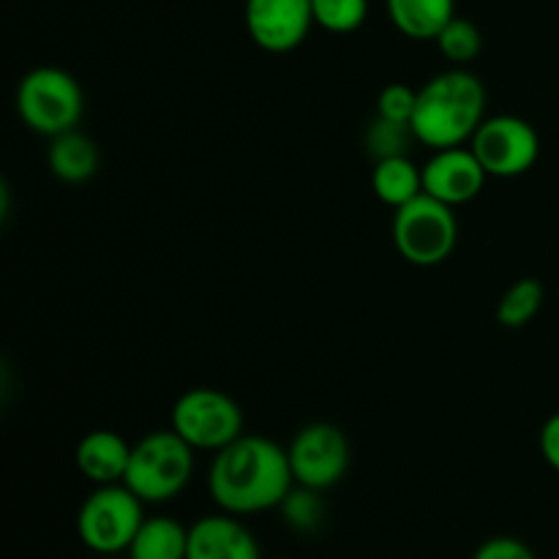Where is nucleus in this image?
I'll return each mask as SVG.
<instances>
[{
  "mask_svg": "<svg viewBox=\"0 0 559 559\" xmlns=\"http://www.w3.org/2000/svg\"><path fill=\"white\" fill-rule=\"evenodd\" d=\"M287 448L262 435H243L218 453L207 469V495L213 506L233 516L278 511L293 491Z\"/></svg>",
  "mask_w": 559,
  "mask_h": 559,
  "instance_id": "nucleus-1",
  "label": "nucleus"
},
{
  "mask_svg": "<svg viewBox=\"0 0 559 559\" xmlns=\"http://www.w3.org/2000/svg\"><path fill=\"white\" fill-rule=\"evenodd\" d=\"M486 115V85L469 69L451 66L418 87L413 134L431 151L469 145Z\"/></svg>",
  "mask_w": 559,
  "mask_h": 559,
  "instance_id": "nucleus-2",
  "label": "nucleus"
},
{
  "mask_svg": "<svg viewBox=\"0 0 559 559\" xmlns=\"http://www.w3.org/2000/svg\"><path fill=\"white\" fill-rule=\"evenodd\" d=\"M194 448L169 426V429L147 431L131 448L129 473L123 484L140 497L142 502L162 506L186 491L194 478Z\"/></svg>",
  "mask_w": 559,
  "mask_h": 559,
  "instance_id": "nucleus-3",
  "label": "nucleus"
},
{
  "mask_svg": "<svg viewBox=\"0 0 559 559\" xmlns=\"http://www.w3.org/2000/svg\"><path fill=\"white\" fill-rule=\"evenodd\" d=\"M14 102L22 123L47 140L80 129V120L85 115L82 85L74 80V74L58 66H38L27 71L16 85Z\"/></svg>",
  "mask_w": 559,
  "mask_h": 559,
  "instance_id": "nucleus-4",
  "label": "nucleus"
},
{
  "mask_svg": "<svg viewBox=\"0 0 559 559\" xmlns=\"http://www.w3.org/2000/svg\"><path fill=\"white\" fill-rule=\"evenodd\" d=\"M145 502L126 484L96 486L76 513V535L96 555L112 557L129 551L145 522Z\"/></svg>",
  "mask_w": 559,
  "mask_h": 559,
  "instance_id": "nucleus-5",
  "label": "nucleus"
},
{
  "mask_svg": "<svg viewBox=\"0 0 559 559\" xmlns=\"http://www.w3.org/2000/svg\"><path fill=\"white\" fill-rule=\"evenodd\" d=\"M459 243V218L451 205L429 194L393 211V246L415 267H435Z\"/></svg>",
  "mask_w": 559,
  "mask_h": 559,
  "instance_id": "nucleus-6",
  "label": "nucleus"
},
{
  "mask_svg": "<svg viewBox=\"0 0 559 559\" xmlns=\"http://www.w3.org/2000/svg\"><path fill=\"white\" fill-rule=\"evenodd\" d=\"M173 429L194 451L218 453L246 435L240 404L218 388H191L173 404Z\"/></svg>",
  "mask_w": 559,
  "mask_h": 559,
  "instance_id": "nucleus-7",
  "label": "nucleus"
},
{
  "mask_svg": "<svg viewBox=\"0 0 559 559\" xmlns=\"http://www.w3.org/2000/svg\"><path fill=\"white\" fill-rule=\"evenodd\" d=\"M289 469L298 486L328 491L342 484L353 464L349 437L336 424L317 420L306 424L287 445Z\"/></svg>",
  "mask_w": 559,
  "mask_h": 559,
  "instance_id": "nucleus-8",
  "label": "nucleus"
},
{
  "mask_svg": "<svg viewBox=\"0 0 559 559\" xmlns=\"http://www.w3.org/2000/svg\"><path fill=\"white\" fill-rule=\"evenodd\" d=\"M469 147L484 164L489 178H519L535 167L540 156V136L530 120L519 115H491L469 140Z\"/></svg>",
  "mask_w": 559,
  "mask_h": 559,
  "instance_id": "nucleus-9",
  "label": "nucleus"
},
{
  "mask_svg": "<svg viewBox=\"0 0 559 559\" xmlns=\"http://www.w3.org/2000/svg\"><path fill=\"white\" fill-rule=\"evenodd\" d=\"M246 33L260 49L287 55L309 38L314 27L311 0H246Z\"/></svg>",
  "mask_w": 559,
  "mask_h": 559,
  "instance_id": "nucleus-10",
  "label": "nucleus"
},
{
  "mask_svg": "<svg viewBox=\"0 0 559 559\" xmlns=\"http://www.w3.org/2000/svg\"><path fill=\"white\" fill-rule=\"evenodd\" d=\"M489 173L469 145L442 147L431 153L424 164V194L445 202V205H467L480 197Z\"/></svg>",
  "mask_w": 559,
  "mask_h": 559,
  "instance_id": "nucleus-11",
  "label": "nucleus"
},
{
  "mask_svg": "<svg viewBox=\"0 0 559 559\" xmlns=\"http://www.w3.org/2000/svg\"><path fill=\"white\" fill-rule=\"evenodd\" d=\"M186 559H262V551L240 516L218 511L191 524Z\"/></svg>",
  "mask_w": 559,
  "mask_h": 559,
  "instance_id": "nucleus-12",
  "label": "nucleus"
},
{
  "mask_svg": "<svg viewBox=\"0 0 559 559\" xmlns=\"http://www.w3.org/2000/svg\"><path fill=\"white\" fill-rule=\"evenodd\" d=\"M131 448L118 431L96 429L80 440L74 451L76 469L85 480L96 486L123 484L126 473H129Z\"/></svg>",
  "mask_w": 559,
  "mask_h": 559,
  "instance_id": "nucleus-13",
  "label": "nucleus"
},
{
  "mask_svg": "<svg viewBox=\"0 0 559 559\" xmlns=\"http://www.w3.org/2000/svg\"><path fill=\"white\" fill-rule=\"evenodd\" d=\"M388 20L413 41H435L456 16V0H385Z\"/></svg>",
  "mask_w": 559,
  "mask_h": 559,
  "instance_id": "nucleus-14",
  "label": "nucleus"
},
{
  "mask_svg": "<svg viewBox=\"0 0 559 559\" xmlns=\"http://www.w3.org/2000/svg\"><path fill=\"white\" fill-rule=\"evenodd\" d=\"M47 164L55 178L63 180V183H85L98 169V147L80 129L66 131V134L49 140Z\"/></svg>",
  "mask_w": 559,
  "mask_h": 559,
  "instance_id": "nucleus-15",
  "label": "nucleus"
},
{
  "mask_svg": "<svg viewBox=\"0 0 559 559\" xmlns=\"http://www.w3.org/2000/svg\"><path fill=\"white\" fill-rule=\"evenodd\" d=\"M371 189L377 200L399 211L424 194V167H418L409 156L382 158V162H374V169H371Z\"/></svg>",
  "mask_w": 559,
  "mask_h": 559,
  "instance_id": "nucleus-16",
  "label": "nucleus"
},
{
  "mask_svg": "<svg viewBox=\"0 0 559 559\" xmlns=\"http://www.w3.org/2000/svg\"><path fill=\"white\" fill-rule=\"evenodd\" d=\"M186 551H189V527L173 516H151L142 522L126 555L129 559H186Z\"/></svg>",
  "mask_w": 559,
  "mask_h": 559,
  "instance_id": "nucleus-17",
  "label": "nucleus"
},
{
  "mask_svg": "<svg viewBox=\"0 0 559 559\" xmlns=\"http://www.w3.org/2000/svg\"><path fill=\"white\" fill-rule=\"evenodd\" d=\"M546 300V287L538 282V278L527 276L513 282L511 287L502 293L500 304H497V322L502 328H511V331H519V328L530 325V322L538 317L540 306Z\"/></svg>",
  "mask_w": 559,
  "mask_h": 559,
  "instance_id": "nucleus-18",
  "label": "nucleus"
},
{
  "mask_svg": "<svg viewBox=\"0 0 559 559\" xmlns=\"http://www.w3.org/2000/svg\"><path fill=\"white\" fill-rule=\"evenodd\" d=\"M435 41L440 47L442 58L451 66H459V69H467L484 52V33H480V27L473 20L459 14L442 27Z\"/></svg>",
  "mask_w": 559,
  "mask_h": 559,
  "instance_id": "nucleus-19",
  "label": "nucleus"
},
{
  "mask_svg": "<svg viewBox=\"0 0 559 559\" xmlns=\"http://www.w3.org/2000/svg\"><path fill=\"white\" fill-rule=\"evenodd\" d=\"M314 25L336 36H347L364 27L369 16V0H311Z\"/></svg>",
  "mask_w": 559,
  "mask_h": 559,
  "instance_id": "nucleus-20",
  "label": "nucleus"
},
{
  "mask_svg": "<svg viewBox=\"0 0 559 559\" xmlns=\"http://www.w3.org/2000/svg\"><path fill=\"white\" fill-rule=\"evenodd\" d=\"M413 142H418L413 134V126L393 123V120L380 118V115L371 120L364 134V145L369 151V156H374V162L393 156H409V145Z\"/></svg>",
  "mask_w": 559,
  "mask_h": 559,
  "instance_id": "nucleus-21",
  "label": "nucleus"
},
{
  "mask_svg": "<svg viewBox=\"0 0 559 559\" xmlns=\"http://www.w3.org/2000/svg\"><path fill=\"white\" fill-rule=\"evenodd\" d=\"M325 491L306 489V486H293L284 502L278 506L284 522L295 530V533H314L320 524L325 522V502H322Z\"/></svg>",
  "mask_w": 559,
  "mask_h": 559,
  "instance_id": "nucleus-22",
  "label": "nucleus"
},
{
  "mask_svg": "<svg viewBox=\"0 0 559 559\" xmlns=\"http://www.w3.org/2000/svg\"><path fill=\"white\" fill-rule=\"evenodd\" d=\"M415 107H418V91L404 82H391L377 96V115L393 123H413Z\"/></svg>",
  "mask_w": 559,
  "mask_h": 559,
  "instance_id": "nucleus-23",
  "label": "nucleus"
},
{
  "mask_svg": "<svg viewBox=\"0 0 559 559\" xmlns=\"http://www.w3.org/2000/svg\"><path fill=\"white\" fill-rule=\"evenodd\" d=\"M473 559H538L524 540L511 538V535H497V538L484 540L475 549Z\"/></svg>",
  "mask_w": 559,
  "mask_h": 559,
  "instance_id": "nucleus-24",
  "label": "nucleus"
},
{
  "mask_svg": "<svg viewBox=\"0 0 559 559\" xmlns=\"http://www.w3.org/2000/svg\"><path fill=\"white\" fill-rule=\"evenodd\" d=\"M538 448L544 462L549 464L555 473H559V413L551 415V418L544 424V429H540Z\"/></svg>",
  "mask_w": 559,
  "mask_h": 559,
  "instance_id": "nucleus-25",
  "label": "nucleus"
},
{
  "mask_svg": "<svg viewBox=\"0 0 559 559\" xmlns=\"http://www.w3.org/2000/svg\"><path fill=\"white\" fill-rule=\"evenodd\" d=\"M282 559H289V557H282Z\"/></svg>",
  "mask_w": 559,
  "mask_h": 559,
  "instance_id": "nucleus-26",
  "label": "nucleus"
}]
</instances>
